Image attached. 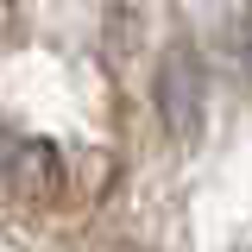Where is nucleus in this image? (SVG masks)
I'll use <instances>...</instances> for the list:
<instances>
[{
	"mask_svg": "<svg viewBox=\"0 0 252 252\" xmlns=\"http://www.w3.org/2000/svg\"><path fill=\"white\" fill-rule=\"evenodd\" d=\"M19 158H26V145H19V139L0 126V177H13V170H19Z\"/></svg>",
	"mask_w": 252,
	"mask_h": 252,
	"instance_id": "obj_2",
	"label": "nucleus"
},
{
	"mask_svg": "<svg viewBox=\"0 0 252 252\" xmlns=\"http://www.w3.org/2000/svg\"><path fill=\"white\" fill-rule=\"evenodd\" d=\"M246 69H252V32H246Z\"/></svg>",
	"mask_w": 252,
	"mask_h": 252,
	"instance_id": "obj_3",
	"label": "nucleus"
},
{
	"mask_svg": "<svg viewBox=\"0 0 252 252\" xmlns=\"http://www.w3.org/2000/svg\"><path fill=\"white\" fill-rule=\"evenodd\" d=\"M158 114H164L177 145H195L208 126V76H202V57L189 44H170L158 63Z\"/></svg>",
	"mask_w": 252,
	"mask_h": 252,
	"instance_id": "obj_1",
	"label": "nucleus"
},
{
	"mask_svg": "<svg viewBox=\"0 0 252 252\" xmlns=\"http://www.w3.org/2000/svg\"><path fill=\"white\" fill-rule=\"evenodd\" d=\"M101 252H132V246H101Z\"/></svg>",
	"mask_w": 252,
	"mask_h": 252,
	"instance_id": "obj_4",
	"label": "nucleus"
}]
</instances>
